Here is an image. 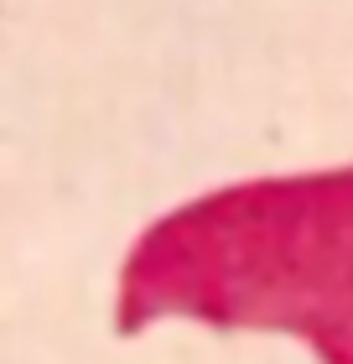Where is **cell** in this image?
Segmentation results:
<instances>
[{
	"label": "cell",
	"mask_w": 353,
	"mask_h": 364,
	"mask_svg": "<svg viewBox=\"0 0 353 364\" xmlns=\"http://www.w3.org/2000/svg\"><path fill=\"white\" fill-rule=\"evenodd\" d=\"M161 318L291 333L322 364H353V167L229 182L146 224L114 281V328L130 338Z\"/></svg>",
	"instance_id": "cell-1"
}]
</instances>
